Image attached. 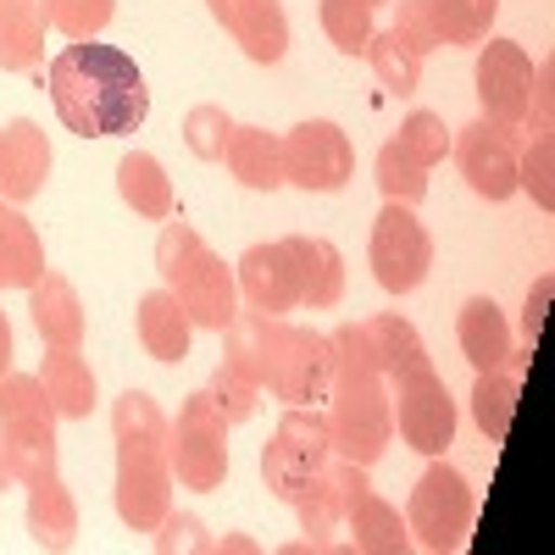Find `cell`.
<instances>
[{"label": "cell", "mask_w": 555, "mask_h": 555, "mask_svg": "<svg viewBox=\"0 0 555 555\" xmlns=\"http://www.w3.org/2000/svg\"><path fill=\"white\" fill-rule=\"evenodd\" d=\"M51 101L67 133L78 139H122L151 117V89L145 73L128 51L95 39H73L51 56Z\"/></svg>", "instance_id": "obj_1"}, {"label": "cell", "mask_w": 555, "mask_h": 555, "mask_svg": "<svg viewBox=\"0 0 555 555\" xmlns=\"http://www.w3.org/2000/svg\"><path fill=\"white\" fill-rule=\"evenodd\" d=\"M228 350L240 366H250L256 384L284 400V405H322L328 400V378H334V345L328 334L300 328V322L267 317V311H240L222 328Z\"/></svg>", "instance_id": "obj_2"}, {"label": "cell", "mask_w": 555, "mask_h": 555, "mask_svg": "<svg viewBox=\"0 0 555 555\" xmlns=\"http://www.w3.org/2000/svg\"><path fill=\"white\" fill-rule=\"evenodd\" d=\"M334 345V378H328V434L334 455L356 461V467H378L389 439H395V416H389V378L378 373L373 350H366L361 322H339L328 334Z\"/></svg>", "instance_id": "obj_3"}, {"label": "cell", "mask_w": 555, "mask_h": 555, "mask_svg": "<svg viewBox=\"0 0 555 555\" xmlns=\"http://www.w3.org/2000/svg\"><path fill=\"white\" fill-rule=\"evenodd\" d=\"M117 439V517L133 533H156L172 512V467H167V411L145 389H122L112 400Z\"/></svg>", "instance_id": "obj_4"}, {"label": "cell", "mask_w": 555, "mask_h": 555, "mask_svg": "<svg viewBox=\"0 0 555 555\" xmlns=\"http://www.w3.org/2000/svg\"><path fill=\"white\" fill-rule=\"evenodd\" d=\"M156 272H162V289L178 295V306L190 311L195 328L222 334L228 322L240 317V284H234V267H228L190 222H172L162 228L156 240Z\"/></svg>", "instance_id": "obj_5"}, {"label": "cell", "mask_w": 555, "mask_h": 555, "mask_svg": "<svg viewBox=\"0 0 555 555\" xmlns=\"http://www.w3.org/2000/svg\"><path fill=\"white\" fill-rule=\"evenodd\" d=\"M56 405L44 395L39 373L0 378V483H28L56 467Z\"/></svg>", "instance_id": "obj_6"}, {"label": "cell", "mask_w": 555, "mask_h": 555, "mask_svg": "<svg viewBox=\"0 0 555 555\" xmlns=\"http://www.w3.org/2000/svg\"><path fill=\"white\" fill-rule=\"evenodd\" d=\"M334 461V434H328V411L322 405H289L278 416L272 439L261 444V483L272 500L295 505L311 483L328 478Z\"/></svg>", "instance_id": "obj_7"}, {"label": "cell", "mask_w": 555, "mask_h": 555, "mask_svg": "<svg viewBox=\"0 0 555 555\" xmlns=\"http://www.w3.org/2000/svg\"><path fill=\"white\" fill-rule=\"evenodd\" d=\"M473 522H478V494H473V483L461 478L444 455H428V473L411 483V500H405L411 544H423V550H434V555H455V550H467Z\"/></svg>", "instance_id": "obj_8"}, {"label": "cell", "mask_w": 555, "mask_h": 555, "mask_svg": "<svg viewBox=\"0 0 555 555\" xmlns=\"http://www.w3.org/2000/svg\"><path fill=\"white\" fill-rule=\"evenodd\" d=\"M167 467L178 489L195 494H217L228 483V416L206 389L183 400L178 416H167Z\"/></svg>", "instance_id": "obj_9"}, {"label": "cell", "mask_w": 555, "mask_h": 555, "mask_svg": "<svg viewBox=\"0 0 555 555\" xmlns=\"http://www.w3.org/2000/svg\"><path fill=\"white\" fill-rule=\"evenodd\" d=\"M389 416H395V434L416 450V455H444L455 444V400L450 384L434 373V361H416L405 373L389 378Z\"/></svg>", "instance_id": "obj_10"}, {"label": "cell", "mask_w": 555, "mask_h": 555, "mask_svg": "<svg viewBox=\"0 0 555 555\" xmlns=\"http://www.w3.org/2000/svg\"><path fill=\"white\" fill-rule=\"evenodd\" d=\"M328 478L339 489V528L350 533V550H361V555H405L411 550L405 517L395 512V505L373 483H366V467L334 455L328 461Z\"/></svg>", "instance_id": "obj_11"}, {"label": "cell", "mask_w": 555, "mask_h": 555, "mask_svg": "<svg viewBox=\"0 0 555 555\" xmlns=\"http://www.w3.org/2000/svg\"><path fill=\"white\" fill-rule=\"evenodd\" d=\"M366 261H373V278H378L384 295L423 289V278L434 267V234L423 228L416 206L384 201V211L373 217V245H366Z\"/></svg>", "instance_id": "obj_12"}, {"label": "cell", "mask_w": 555, "mask_h": 555, "mask_svg": "<svg viewBox=\"0 0 555 555\" xmlns=\"http://www.w3.org/2000/svg\"><path fill=\"white\" fill-rule=\"evenodd\" d=\"M356 172V145L334 117H306L284 133V183L306 195H339Z\"/></svg>", "instance_id": "obj_13"}, {"label": "cell", "mask_w": 555, "mask_h": 555, "mask_svg": "<svg viewBox=\"0 0 555 555\" xmlns=\"http://www.w3.org/2000/svg\"><path fill=\"white\" fill-rule=\"evenodd\" d=\"M517 151H522L517 128L489 122V117H478V122L450 133V156H455L461 178H467V190L478 201H489V206L517 195Z\"/></svg>", "instance_id": "obj_14"}, {"label": "cell", "mask_w": 555, "mask_h": 555, "mask_svg": "<svg viewBox=\"0 0 555 555\" xmlns=\"http://www.w3.org/2000/svg\"><path fill=\"white\" fill-rule=\"evenodd\" d=\"M528 78H533V56L522 51L517 39H489V44H478L473 83H478V106H483L489 122L522 128V117H528Z\"/></svg>", "instance_id": "obj_15"}, {"label": "cell", "mask_w": 555, "mask_h": 555, "mask_svg": "<svg viewBox=\"0 0 555 555\" xmlns=\"http://www.w3.org/2000/svg\"><path fill=\"white\" fill-rule=\"evenodd\" d=\"M206 12L256 67H278L289 56V17L278 0H206Z\"/></svg>", "instance_id": "obj_16"}, {"label": "cell", "mask_w": 555, "mask_h": 555, "mask_svg": "<svg viewBox=\"0 0 555 555\" xmlns=\"http://www.w3.org/2000/svg\"><path fill=\"white\" fill-rule=\"evenodd\" d=\"M51 139H44V128L34 117H12L7 128H0V201H34L44 190V178H51Z\"/></svg>", "instance_id": "obj_17"}, {"label": "cell", "mask_w": 555, "mask_h": 555, "mask_svg": "<svg viewBox=\"0 0 555 555\" xmlns=\"http://www.w3.org/2000/svg\"><path fill=\"white\" fill-rule=\"evenodd\" d=\"M234 284H240V300H245L250 311H267V317H284V311L300 306L295 261H289L284 240L250 245V250L234 261Z\"/></svg>", "instance_id": "obj_18"}, {"label": "cell", "mask_w": 555, "mask_h": 555, "mask_svg": "<svg viewBox=\"0 0 555 555\" xmlns=\"http://www.w3.org/2000/svg\"><path fill=\"white\" fill-rule=\"evenodd\" d=\"M23 494H28L23 522H28L34 550H73V544H78V500H73V489L62 483V467L28 478Z\"/></svg>", "instance_id": "obj_19"}, {"label": "cell", "mask_w": 555, "mask_h": 555, "mask_svg": "<svg viewBox=\"0 0 555 555\" xmlns=\"http://www.w3.org/2000/svg\"><path fill=\"white\" fill-rule=\"evenodd\" d=\"M28 317H34L39 339L51 350H83V334H89L83 300H78V289L67 284L62 272H44L39 284L28 289Z\"/></svg>", "instance_id": "obj_20"}, {"label": "cell", "mask_w": 555, "mask_h": 555, "mask_svg": "<svg viewBox=\"0 0 555 555\" xmlns=\"http://www.w3.org/2000/svg\"><path fill=\"white\" fill-rule=\"evenodd\" d=\"M455 339H461V356L473 361V373L505 366L517 350V334H512V322H505V311L494 306V295H473L455 311Z\"/></svg>", "instance_id": "obj_21"}, {"label": "cell", "mask_w": 555, "mask_h": 555, "mask_svg": "<svg viewBox=\"0 0 555 555\" xmlns=\"http://www.w3.org/2000/svg\"><path fill=\"white\" fill-rule=\"evenodd\" d=\"M289 261H295V284H300V306L311 311H328L345 300V256L339 245L317 240V234H289L284 240Z\"/></svg>", "instance_id": "obj_22"}, {"label": "cell", "mask_w": 555, "mask_h": 555, "mask_svg": "<svg viewBox=\"0 0 555 555\" xmlns=\"http://www.w3.org/2000/svg\"><path fill=\"white\" fill-rule=\"evenodd\" d=\"M533 350H512V361L505 366H489V373H478L473 384V423L483 428V439H505L512 434V416H517V395H522V373H528Z\"/></svg>", "instance_id": "obj_23"}, {"label": "cell", "mask_w": 555, "mask_h": 555, "mask_svg": "<svg viewBox=\"0 0 555 555\" xmlns=\"http://www.w3.org/2000/svg\"><path fill=\"white\" fill-rule=\"evenodd\" d=\"M222 162H228V172H234V183H245V190H256V195L284 190V139L267 133V128L240 122L234 139H228V151H222Z\"/></svg>", "instance_id": "obj_24"}, {"label": "cell", "mask_w": 555, "mask_h": 555, "mask_svg": "<svg viewBox=\"0 0 555 555\" xmlns=\"http://www.w3.org/2000/svg\"><path fill=\"white\" fill-rule=\"evenodd\" d=\"M133 328H139V345H145V356H151V361H167V366L190 356V339H195L190 311H183L178 295H167V289H151L145 300H139Z\"/></svg>", "instance_id": "obj_25"}, {"label": "cell", "mask_w": 555, "mask_h": 555, "mask_svg": "<svg viewBox=\"0 0 555 555\" xmlns=\"http://www.w3.org/2000/svg\"><path fill=\"white\" fill-rule=\"evenodd\" d=\"M39 278H44V240H39V228L12 201H0V295H7V289H34Z\"/></svg>", "instance_id": "obj_26"}, {"label": "cell", "mask_w": 555, "mask_h": 555, "mask_svg": "<svg viewBox=\"0 0 555 555\" xmlns=\"http://www.w3.org/2000/svg\"><path fill=\"white\" fill-rule=\"evenodd\" d=\"M117 195L133 217H151V222H167L178 211V195H172V178L167 167L151 156V151H128L117 162Z\"/></svg>", "instance_id": "obj_27"}, {"label": "cell", "mask_w": 555, "mask_h": 555, "mask_svg": "<svg viewBox=\"0 0 555 555\" xmlns=\"http://www.w3.org/2000/svg\"><path fill=\"white\" fill-rule=\"evenodd\" d=\"M39 384L44 395H51L56 416H67V423H83L89 411H95V366H89L78 350H51L39 361Z\"/></svg>", "instance_id": "obj_28"}, {"label": "cell", "mask_w": 555, "mask_h": 555, "mask_svg": "<svg viewBox=\"0 0 555 555\" xmlns=\"http://www.w3.org/2000/svg\"><path fill=\"white\" fill-rule=\"evenodd\" d=\"M44 12L39 0H0V73H28L44 62Z\"/></svg>", "instance_id": "obj_29"}, {"label": "cell", "mask_w": 555, "mask_h": 555, "mask_svg": "<svg viewBox=\"0 0 555 555\" xmlns=\"http://www.w3.org/2000/svg\"><path fill=\"white\" fill-rule=\"evenodd\" d=\"M361 334H366V350H373V361H378L384 378L405 373V366H416V361H428V345H423V334H416V322H405L400 311L366 317Z\"/></svg>", "instance_id": "obj_30"}, {"label": "cell", "mask_w": 555, "mask_h": 555, "mask_svg": "<svg viewBox=\"0 0 555 555\" xmlns=\"http://www.w3.org/2000/svg\"><path fill=\"white\" fill-rule=\"evenodd\" d=\"M361 56L373 62V73H378V83L389 89V95H416V83H423V56L405 51V44L395 39V28H373Z\"/></svg>", "instance_id": "obj_31"}, {"label": "cell", "mask_w": 555, "mask_h": 555, "mask_svg": "<svg viewBox=\"0 0 555 555\" xmlns=\"http://www.w3.org/2000/svg\"><path fill=\"white\" fill-rule=\"evenodd\" d=\"M428 12L444 44H483L500 17V0H428Z\"/></svg>", "instance_id": "obj_32"}, {"label": "cell", "mask_w": 555, "mask_h": 555, "mask_svg": "<svg viewBox=\"0 0 555 555\" xmlns=\"http://www.w3.org/2000/svg\"><path fill=\"white\" fill-rule=\"evenodd\" d=\"M317 23H322V34L334 39L339 56H361L366 39H373V28H378L366 0H317Z\"/></svg>", "instance_id": "obj_33"}, {"label": "cell", "mask_w": 555, "mask_h": 555, "mask_svg": "<svg viewBox=\"0 0 555 555\" xmlns=\"http://www.w3.org/2000/svg\"><path fill=\"white\" fill-rule=\"evenodd\" d=\"M206 395H211V400H217V411L228 416V428H234V423H250V416H256L261 384H256L250 366H240L234 356H222V361L211 366V389H206Z\"/></svg>", "instance_id": "obj_34"}, {"label": "cell", "mask_w": 555, "mask_h": 555, "mask_svg": "<svg viewBox=\"0 0 555 555\" xmlns=\"http://www.w3.org/2000/svg\"><path fill=\"white\" fill-rule=\"evenodd\" d=\"M395 145H400L416 167H428V172H434V167L450 156V128H444V117H439V112H423V106H416V112H405V117H400Z\"/></svg>", "instance_id": "obj_35"}, {"label": "cell", "mask_w": 555, "mask_h": 555, "mask_svg": "<svg viewBox=\"0 0 555 555\" xmlns=\"http://www.w3.org/2000/svg\"><path fill=\"white\" fill-rule=\"evenodd\" d=\"M373 172H378V190H384V201H395V206H416L428 195V167H416L395 139L378 151V162H373Z\"/></svg>", "instance_id": "obj_36"}, {"label": "cell", "mask_w": 555, "mask_h": 555, "mask_svg": "<svg viewBox=\"0 0 555 555\" xmlns=\"http://www.w3.org/2000/svg\"><path fill=\"white\" fill-rule=\"evenodd\" d=\"M517 190H528L539 211H555V139L550 133H533L517 151Z\"/></svg>", "instance_id": "obj_37"}, {"label": "cell", "mask_w": 555, "mask_h": 555, "mask_svg": "<svg viewBox=\"0 0 555 555\" xmlns=\"http://www.w3.org/2000/svg\"><path fill=\"white\" fill-rule=\"evenodd\" d=\"M39 12L67 39H95L117 17V0H39Z\"/></svg>", "instance_id": "obj_38"}, {"label": "cell", "mask_w": 555, "mask_h": 555, "mask_svg": "<svg viewBox=\"0 0 555 555\" xmlns=\"http://www.w3.org/2000/svg\"><path fill=\"white\" fill-rule=\"evenodd\" d=\"M234 117H228L222 106H190V117H183V145H190V156H201V162H222V151H228V139H234Z\"/></svg>", "instance_id": "obj_39"}, {"label": "cell", "mask_w": 555, "mask_h": 555, "mask_svg": "<svg viewBox=\"0 0 555 555\" xmlns=\"http://www.w3.org/2000/svg\"><path fill=\"white\" fill-rule=\"evenodd\" d=\"M162 555H217V533L201 522V517H190V512H167L162 522H156V539H151Z\"/></svg>", "instance_id": "obj_40"}, {"label": "cell", "mask_w": 555, "mask_h": 555, "mask_svg": "<svg viewBox=\"0 0 555 555\" xmlns=\"http://www.w3.org/2000/svg\"><path fill=\"white\" fill-rule=\"evenodd\" d=\"M395 39L405 44V51L416 56H434L439 51V28H434V12H428V0H395Z\"/></svg>", "instance_id": "obj_41"}, {"label": "cell", "mask_w": 555, "mask_h": 555, "mask_svg": "<svg viewBox=\"0 0 555 555\" xmlns=\"http://www.w3.org/2000/svg\"><path fill=\"white\" fill-rule=\"evenodd\" d=\"M528 133H555V62L539 56L528 78Z\"/></svg>", "instance_id": "obj_42"}, {"label": "cell", "mask_w": 555, "mask_h": 555, "mask_svg": "<svg viewBox=\"0 0 555 555\" xmlns=\"http://www.w3.org/2000/svg\"><path fill=\"white\" fill-rule=\"evenodd\" d=\"M550 295H555V278H550V272H539V284H533V289H528V300H522V322H517V334H522V345H528V350H533V345H539V334H544Z\"/></svg>", "instance_id": "obj_43"}, {"label": "cell", "mask_w": 555, "mask_h": 555, "mask_svg": "<svg viewBox=\"0 0 555 555\" xmlns=\"http://www.w3.org/2000/svg\"><path fill=\"white\" fill-rule=\"evenodd\" d=\"M12 350H17V339H12V322H7V311H0V378L12 373Z\"/></svg>", "instance_id": "obj_44"}, {"label": "cell", "mask_w": 555, "mask_h": 555, "mask_svg": "<svg viewBox=\"0 0 555 555\" xmlns=\"http://www.w3.org/2000/svg\"><path fill=\"white\" fill-rule=\"evenodd\" d=\"M217 550H228V555H250V550H261V544H256L250 533H222V539H217Z\"/></svg>", "instance_id": "obj_45"}, {"label": "cell", "mask_w": 555, "mask_h": 555, "mask_svg": "<svg viewBox=\"0 0 555 555\" xmlns=\"http://www.w3.org/2000/svg\"><path fill=\"white\" fill-rule=\"evenodd\" d=\"M366 7H373V12H378V7H384V0H366Z\"/></svg>", "instance_id": "obj_46"}, {"label": "cell", "mask_w": 555, "mask_h": 555, "mask_svg": "<svg viewBox=\"0 0 555 555\" xmlns=\"http://www.w3.org/2000/svg\"><path fill=\"white\" fill-rule=\"evenodd\" d=\"M0 489H7V483H0Z\"/></svg>", "instance_id": "obj_47"}]
</instances>
